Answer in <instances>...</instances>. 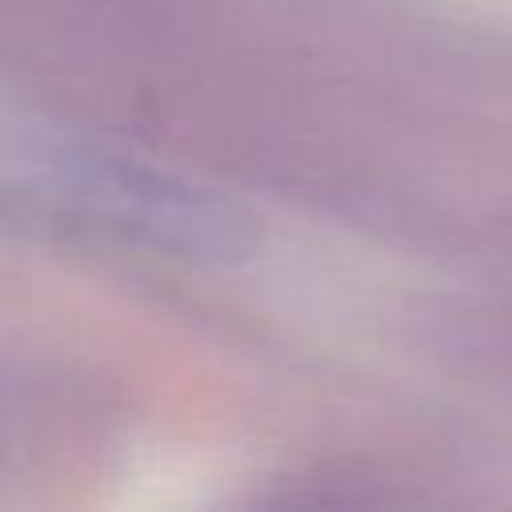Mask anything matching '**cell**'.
<instances>
[]
</instances>
